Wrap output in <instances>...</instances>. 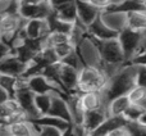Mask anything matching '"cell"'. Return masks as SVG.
I'll return each instance as SVG.
<instances>
[{
	"label": "cell",
	"mask_w": 146,
	"mask_h": 136,
	"mask_svg": "<svg viewBox=\"0 0 146 136\" xmlns=\"http://www.w3.org/2000/svg\"><path fill=\"white\" fill-rule=\"evenodd\" d=\"M136 85V66L133 63H126L114 73L103 90L106 104L114 98L127 95L129 90Z\"/></svg>",
	"instance_id": "6da1fadb"
},
{
	"label": "cell",
	"mask_w": 146,
	"mask_h": 136,
	"mask_svg": "<svg viewBox=\"0 0 146 136\" xmlns=\"http://www.w3.org/2000/svg\"><path fill=\"white\" fill-rule=\"evenodd\" d=\"M108 81L109 77L100 68L85 66L78 72L77 91L80 94L90 91H103Z\"/></svg>",
	"instance_id": "7a4b0ae2"
},
{
	"label": "cell",
	"mask_w": 146,
	"mask_h": 136,
	"mask_svg": "<svg viewBox=\"0 0 146 136\" xmlns=\"http://www.w3.org/2000/svg\"><path fill=\"white\" fill-rule=\"evenodd\" d=\"M26 19H23L19 13H7L0 15V40L12 48L18 32L23 28Z\"/></svg>",
	"instance_id": "3957f363"
},
{
	"label": "cell",
	"mask_w": 146,
	"mask_h": 136,
	"mask_svg": "<svg viewBox=\"0 0 146 136\" xmlns=\"http://www.w3.org/2000/svg\"><path fill=\"white\" fill-rule=\"evenodd\" d=\"M13 98L17 100L21 109L26 113V116H27V118L30 121H33V119L40 117V114H38L37 109L35 107V94L28 89L27 80L25 77L18 78L17 90H15V94Z\"/></svg>",
	"instance_id": "277c9868"
},
{
	"label": "cell",
	"mask_w": 146,
	"mask_h": 136,
	"mask_svg": "<svg viewBox=\"0 0 146 136\" xmlns=\"http://www.w3.org/2000/svg\"><path fill=\"white\" fill-rule=\"evenodd\" d=\"M118 41L123 49L126 62L131 63L132 59L141 51L142 33L132 31L129 28H124L123 31L118 33Z\"/></svg>",
	"instance_id": "5b68a950"
},
{
	"label": "cell",
	"mask_w": 146,
	"mask_h": 136,
	"mask_svg": "<svg viewBox=\"0 0 146 136\" xmlns=\"http://www.w3.org/2000/svg\"><path fill=\"white\" fill-rule=\"evenodd\" d=\"M76 50L80 54V57L82 58L85 66L88 67H101V57H100V51L98 48V43L94 37H91L90 35H86L82 40L80 41Z\"/></svg>",
	"instance_id": "8992f818"
},
{
	"label": "cell",
	"mask_w": 146,
	"mask_h": 136,
	"mask_svg": "<svg viewBox=\"0 0 146 136\" xmlns=\"http://www.w3.org/2000/svg\"><path fill=\"white\" fill-rule=\"evenodd\" d=\"M27 86L33 94H62L67 96V94L59 87L58 85L50 81L44 75H36L32 77L26 78Z\"/></svg>",
	"instance_id": "52a82bcc"
},
{
	"label": "cell",
	"mask_w": 146,
	"mask_h": 136,
	"mask_svg": "<svg viewBox=\"0 0 146 136\" xmlns=\"http://www.w3.org/2000/svg\"><path fill=\"white\" fill-rule=\"evenodd\" d=\"M53 12V7L49 1L40 4H19L18 13L23 19H46Z\"/></svg>",
	"instance_id": "ba28073f"
},
{
	"label": "cell",
	"mask_w": 146,
	"mask_h": 136,
	"mask_svg": "<svg viewBox=\"0 0 146 136\" xmlns=\"http://www.w3.org/2000/svg\"><path fill=\"white\" fill-rule=\"evenodd\" d=\"M23 30H25L27 39H30L32 41H40V43H44V40H45L46 36L50 32L46 19L26 21L25 26H23Z\"/></svg>",
	"instance_id": "9c48e42d"
},
{
	"label": "cell",
	"mask_w": 146,
	"mask_h": 136,
	"mask_svg": "<svg viewBox=\"0 0 146 136\" xmlns=\"http://www.w3.org/2000/svg\"><path fill=\"white\" fill-rule=\"evenodd\" d=\"M27 69V64L17 58L14 53L7 55L0 61V75H8L13 77H23Z\"/></svg>",
	"instance_id": "30bf717a"
},
{
	"label": "cell",
	"mask_w": 146,
	"mask_h": 136,
	"mask_svg": "<svg viewBox=\"0 0 146 136\" xmlns=\"http://www.w3.org/2000/svg\"><path fill=\"white\" fill-rule=\"evenodd\" d=\"M62 63H63V62H62ZM78 72H80V71L66 66L64 63H63V66H62L60 75H59V83H60V87L63 89V91L67 95L77 91Z\"/></svg>",
	"instance_id": "8fae6325"
},
{
	"label": "cell",
	"mask_w": 146,
	"mask_h": 136,
	"mask_svg": "<svg viewBox=\"0 0 146 136\" xmlns=\"http://www.w3.org/2000/svg\"><path fill=\"white\" fill-rule=\"evenodd\" d=\"M76 9H77V21H80L86 27L91 25L101 12L91 5L87 0H76Z\"/></svg>",
	"instance_id": "7c38bea8"
},
{
	"label": "cell",
	"mask_w": 146,
	"mask_h": 136,
	"mask_svg": "<svg viewBox=\"0 0 146 136\" xmlns=\"http://www.w3.org/2000/svg\"><path fill=\"white\" fill-rule=\"evenodd\" d=\"M87 33L91 37L96 39V40H99V41H105V40H110V39L118 37V33H117L115 31H113L111 28H109L108 26L103 22L100 15L87 27Z\"/></svg>",
	"instance_id": "4fadbf2b"
},
{
	"label": "cell",
	"mask_w": 146,
	"mask_h": 136,
	"mask_svg": "<svg viewBox=\"0 0 146 136\" xmlns=\"http://www.w3.org/2000/svg\"><path fill=\"white\" fill-rule=\"evenodd\" d=\"M108 118V113H106V107L105 108L98 109V111H90L85 112V117L82 121V127L85 129V131L91 132L94 135V132L104 123V121Z\"/></svg>",
	"instance_id": "5bb4252c"
},
{
	"label": "cell",
	"mask_w": 146,
	"mask_h": 136,
	"mask_svg": "<svg viewBox=\"0 0 146 136\" xmlns=\"http://www.w3.org/2000/svg\"><path fill=\"white\" fill-rule=\"evenodd\" d=\"M103 22L108 26L109 28H111L113 31H115L117 33H119L121 31H123L124 28H127V14L122 12H115V10H104L100 14Z\"/></svg>",
	"instance_id": "9a60e30c"
},
{
	"label": "cell",
	"mask_w": 146,
	"mask_h": 136,
	"mask_svg": "<svg viewBox=\"0 0 146 136\" xmlns=\"http://www.w3.org/2000/svg\"><path fill=\"white\" fill-rule=\"evenodd\" d=\"M50 116L56 117V118L64 119V121L72 123L71 113H69V107L67 103V99L62 94H53V100H51V107L49 113Z\"/></svg>",
	"instance_id": "2e32d148"
},
{
	"label": "cell",
	"mask_w": 146,
	"mask_h": 136,
	"mask_svg": "<svg viewBox=\"0 0 146 136\" xmlns=\"http://www.w3.org/2000/svg\"><path fill=\"white\" fill-rule=\"evenodd\" d=\"M81 104L85 112L90 111H98V109L105 108L106 101L104 98L103 91H90V93H82L80 94Z\"/></svg>",
	"instance_id": "e0dca14e"
},
{
	"label": "cell",
	"mask_w": 146,
	"mask_h": 136,
	"mask_svg": "<svg viewBox=\"0 0 146 136\" xmlns=\"http://www.w3.org/2000/svg\"><path fill=\"white\" fill-rule=\"evenodd\" d=\"M67 103L69 107V113H71V118H72V123L73 125H82L83 117H85V111L82 108L81 104V98H80V93L68 94L66 96Z\"/></svg>",
	"instance_id": "ac0fdd59"
},
{
	"label": "cell",
	"mask_w": 146,
	"mask_h": 136,
	"mask_svg": "<svg viewBox=\"0 0 146 136\" xmlns=\"http://www.w3.org/2000/svg\"><path fill=\"white\" fill-rule=\"evenodd\" d=\"M53 10L60 19L69 23H74L77 21V9H76V0L60 3L53 7Z\"/></svg>",
	"instance_id": "d6986e66"
},
{
	"label": "cell",
	"mask_w": 146,
	"mask_h": 136,
	"mask_svg": "<svg viewBox=\"0 0 146 136\" xmlns=\"http://www.w3.org/2000/svg\"><path fill=\"white\" fill-rule=\"evenodd\" d=\"M131 101L127 98V95H122L118 98H114L106 104V113L108 117H123L126 111L129 108Z\"/></svg>",
	"instance_id": "ffe728a7"
},
{
	"label": "cell",
	"mask_w": 146,
	"mask_h": 136,
	"mask_svg": "<svg viewBox=\"0 0 146 136\" xmlns=\"http://www.w3.org/2000/svg\"><path fill=\"white\" fill-rule=\"evenodd\" d=\"M8 126H9L10 136H37L35 123L28 119L12 122L8 123Z\"/></svg>",
	"instance_id": "44dd1931"
},
{
	"label": "cell",
	"mask_w": 146,
	"mask_h": 136,
	"mask_svg": "<svg viewBox=\"0 0 146 136\" xmlns=\"http://www.w3.org/2000/svg\"><path fill=\"white\" fill-rule=\"evenodd\" d=\"M127 28L136 32L146 31V10H136L127 13Z\"/></svg>",
	"instance_id": "7402d4cb"
},
{
	"label": "cell",
	"mask_w": 146,
	"mask_h": 136,
	"mask_svg": "<svg viewBox=\"0 0 146 136\" xmlns=\"http://www.w3.org/2000/svg\"><path fill=\"white\" fill-rule=\"evenodd\" d=\"M33 62H36V63H37L38 66H40L44 69L45 67L51 66V64L59 62V58H58V55H56L54 48H51V46L42 45V48H41V50L38 51L37 55L35 57Z\"/></svg>",
	"instance_id": "603a6c76"
},
{
	"label": "cell",
	"mask_w": 146,
	"mask_h": 136,
	"mask_svg": "<svg viewBox=\"0 0 146 136\" xmlns=\"http://www.w3.org/2000/svg\"><path fill=\"white\" fill-rule=\"evenodd\" d=\"M33 122L35 125H37V126H50V127H56V129L62 130V131H67V130L71 127L72 123H69V122L64 121V119H60V118H56V117H53L50 116V114H46V116H41L38 117V118L33 119Z\"/></svg>",
	"instance_id": "cb8c5ba5"
},
{
	"label": "cell",
	"mask_w": 146,
	"mask_h": 136,
	"mask_svg": "<svg viewBox=\"0 0 146 136\" xmlns=\"http://www.w3.org/2000/svg\"><path fill=\"white\" fill-rule=\"evenodd\" d=\"M127 125V121L124 117H108V118L104 121V123L94 132V136L98 135H109L111 131H114L115 129L121 126Z\"/></svg>",
	"instance_id": "d4e9b609"
},
{
	"label": "cell",
	"mask_w": 146,
	"mask_h": 136,
	"mask_svg": "<svg viewBox=\"0 0 146 136\" xmlns=\"http://www.w3.org/2000/svg\"><path fill=\"white\" fill-rule=\"evenodd\" d=\"M67 43H72L71 33H66V32H49V35L46 36V39L44 40L42 45L55 48V46L62 45V44H67Z\"/></svg>",
	"instance_id": "484cf974"
},
{
	"label": "cell",
	"mask_w": 146,
	"mask_h": 136,
	"mask_svg": "<svg viewBox=\"0 0 146 136\" xmlns=\"http://www.w3.org/2000/svg\"><path fill=\"white\" fill-rule=\"evenodd\" d=\"M51 100H53V94H35V107L40 117L46 116L49 113Z\"/></svg>",
	"instance_id": "4316f807"
},
{
	"label": "cell",
	"mask_w": 146,
	"mask_h": 136,
	"mask_svg": "<svg viewBox=\"0 0 146 136\" xmlns=\"http://www.w3.org/2000/svg\"><path fill=\"white\" fill-rule=\"evenodd\" d=\"M18 78L19 77H13V76H8V75H0V87L4 89L10 98H13L17 90V85H18Z\"/></svg>",
	"instance_id": "83f0119b"
},
{
	"label": "cell",
	"mask_w": 146,
	"mask_h": 136,
	"mask_svg": "<svg viewBox=\"0 0 146 136\" xmlns=\"http://www.w3.org/2000/svg\"><path fill=\"white\" fill-rule=\"evenodd\" d=\"M127 98L132 104H139L142 99L146 98V87L140 85H135L131 90L127 93Z\"/></svg>",
	"instance_id": "f1b7e54d"
},
{
	"label": "cell",
	"mask_w": 146,
	"mask_h": 136,
	"mask_svg": "<svg viewBox=\"0 0 146 136\" xmlns=\"http://www.w3.org/2000/svg\"><path fill=\"white\" fill-rule=\"evenodd\" d=\"M62 62H63L66 66L72 67V68H74V69H77V71H81L83 67H85V63H83L82 58L80 57V54L77 53V50H74L73 53L69 54L68 57H66Z\"/></svg>",
	"instance_id": "f546056e"
},
{
	"label": "cell",
	"mask_w": 146,
	"mask_h": 136,
	"mask_svg": "<svg viewBox=\"0 0 146 136\" xmlns=\"http://www.w3.org/2000/svg\"><path fill=\"white\" fill-rule=\"evenodd\" d=\"M144 109H141L137 104H131L123 117L126 118L127 122H137L140 119V117L144 114Z\"/></svg>",
	"instance_id": "4dcf8cb0"
},
{
	"label": "cell",
	"mask_w": 146,
	"mask_h": 136,
	"mask_svg": "<svg viewBox=\"0 0 146 136\" xmlns=\"http://www.w3.org/2000/svg\"><path fill=\"white\" fill-rule=\"evenodd\" d=\"M54 50H55L56 55H58L59 61H63L66 57H68L71 53L76 50V46L73 45L72 43H67V44H62V45H58L54 48Z\"/></svg>",
	"instance_id": "1f68e13d"
},
{
	"label": "cell",
	"mask_w": 146,
	"mask_h": 136,
	"mask_svg": "<svg viewBox=\"0 0 146 136\" xmlns=\"http://www.w3.org/2000/svg\"><path fill=\"white\" fill-rule=\"evenodd\" d=\"M36 126V131L37 136H64V132L62 130L56 129V127H50V126Z\"/></svg>",
	"instance_id": "d6a6232c"
},
{
	"label": "cell",
	"mask_w": 146,
	"mask_h": 136,
	"mask_svg": "<svg viewBox=\"0 0 146 136\" xmlns=\"http://www.w3.org/2000/svg\"><path fill=\"white\" fill-rule=\"evenodd\" d=\"M127 129L131 136H146V126L140 122H127Z\"/></svg>",
	"instance_id": "836d02e7"
},
{
	"label": "cell",
	"mask_w": 146,
	"mask_h": 136,
	"mask_svg": "<svg viewBox=\"0 0 146 136\" xmlns=\"http://www.w3.org/2000/svg\"><path fill=\"white\" fill-rule=\"evenodd\" d=\"M136 66V85L146 87V66L135 64Z\"/></svg>",
	"instance_id": "e575fe53"
},
{
	"label": "cell",
	"mask_w": 146,
	"mask_h": 136,
	"mask_svg": "<svg viewBox=\"0 0 146 136\" xmlns=\"http://www.w3.org/2000/svg\"><path fill=\"white\" fill-rule=\"evenodd\" d=\"M87 1L90 3L91 5H94L96 9H99L100 12H104V10H106L109 7L113 5V0H87Z\"/></svg>",
	"instance_id": "d590c367"
},
{
	"label": "cell",
	"mask_w": 146,
	"mask_h": 136,
	"mask_svg": "<svg viewBox=\"0 0 146 136\" xmlns=\"http://www.w3.org/2000/svg\"><path fill=\"white\" fill-rule=\"evenodd\" d=\"M13 53V49L10 48L8 44L3 43V41H0V61L1 59H4L7 55H9V54Z\"/></svg>",
	"instance_id": "8d00e7d4"
},
{
	"label": "cell",
	"mask_w": 146,
	"mask_h": 136,
	"mask_svg": "<svg viewBox=\"0 0 146 136\" xmlns=\"http://www.w3.org/2000/svg\"><path fill=\"white\" fill-rule=\"evenodd\" d=\"M109 135H110V136H131V134H129V131H128V129H127V125H124V126H121V127H118V129H115L114 131H111Z\"/></svg>",
	"instance_id": "74e56055"
},
{
	"label": "cell",
	"mask_w": 146,
	"mask_h": 136,
	"mask_svg": "<svg viewBox=\"0 0 146 136\" xmlns=\"http://www.w3.org/2000/svg\"><path fill=\"white\" fill-rule=\"evenodd\" d=\"M131 63L133 64H142V66H146V50H142L131 61Z\"/></svg>",
	"instance_id": "f35d334b"
},
{
	"label": "cell",
	"mask_w": 146,
	"mask_h": 136,
	"mask_svg": "<svg viewBox=\"0 0 146 136\" xmlns=\"http://www.w3.org/2000/svg\"><path fill=\"white\" fill-rule=\"evenodd\" d=\"M10 96H9V94L7 93V91L4 90V89H1L0 87V104L1 103H4L5 100H7V99H9Z\"/></svg>",
	"instance_id": "ab89813d"
},
{
	"label": "cell",
	"mask_w": 146,
	"mask_h": 136,
	"mask_svg": "<svg viewBox=\"0 0 146 136\" xmlns=\"http://www.w3.org/2000/svg\"><path fill=\"white\" fill-rule=\"evenodd\" d=\"M44 1H46V0H18L19 4H40Z\"/></svg>",
	"instance_id": "60d3db41"
},
{
	"label": "cell",
	"mask_w": 146,
	"mask_h": 136,
	"mask_svg": "<svg viewBox=\"0 0 146 136\" xmlns=\"http://www.w3.org/2000/svg\"><path fill=\"white\" fill-rule=\"evenodd\" d=\"M137 122H140L141 125H144V126H146V112H144V114H142L141 117H140V119Z\"/></svg>",
	"instance_id": "b9f144b4"
},
{
	"label": "cell",
	"mask_w": 146,
	"mask_h": 136,
	"mask_svg": "<svg viewBox=\"0 0 146 136\" xmlns=\"http://www.w3.org/2000/svg\"><path fill=\"white\" fill-rule=\"evenodd\" d=\"M137 105H139L140 108H141V109H144V111L146 112V98H145V99H142V100L140 101V103L137 104Z\"/></svg>",
	"instance_id": "7bdbcfd3"
},
{
	"label": "cell",
	"mask_w": 146,
	"mask_h": 136,
	"mask_svg": "<svg viewBox=\"0 0 146 136\" xmlns=\"http://www.w3.org/2000/svg\"><path fill=\"white\" fill-rule=\"evenodd\" d=\"M98 136H110V135H98Z\"/></svg>",
	"instance_id": "ee69618b"
},
{
	"label": "cell",
	"mask_w": 146,
	"mask_h": 136,
	"mask_svg": "<svg viewBox=\"0 0 146 136\" xmlns=\"http://www.w3.org/2000/svg\"><path fill=\"white\" fill-rule=\"evenodd\" d=\"M145 8H146V3H145Z\"/></svg>",
	"instance_id": "f6af8a7d"
},
{
	"label": "cell",
	"mask_w": 146,
	"mask_h": 136,
	"mask_svg": "<svg viewBox=\"0 0 146 136\" xmlns=\"http://www.w3.org/2000/svg\"><path fill=\"white\" fill-rule=\"evenodd\" d=\"M0 41H1V40H0Z\"/></svg>",
	"instance_id": "bcb514c9"
}]
</instances>
